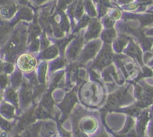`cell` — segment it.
I'll list each match as a JSON object with an SVG mask.
<instances>
[{"label": "cell", "mask_w": 153, "mask_h": 137, "mask_svg": "<svg viewBox=\"0 0 153 137\" xmlns=\"http://www.w3.org/2000/svg\"><path fill=\"white\" fill-rule=\"evenodd\" d=\"M103 23L107 27H112L115 23V20H113L111 17H109L108 15H104L102 18Z\"/></svg>", "instance_id": "obj_16"}, {"label": "cell", "mask_w": 153, "mask_h": 137, "mask_svg": "<svg viewBox=\"0 0 153 137\" xmlns=\"http://www.w3.org/2000/svg\"><path fill=\"white\" fill-rule=\"evenodd\" d=\"M110 47L109 45H106L105 48H104V51L101 52V54H100L99 57L97 58L95 63H94V66H96L98 68H102L104 66H107L108 63H110L112 59V54L110 53Z\"/></svg>", "instance_id": "obj_4"}, {"label": "cell", "mask_w": 153, "mask_h": 137, "mask_svg": "<svg viewBox=\"0 0 153 137\" xmlns=\"http://www.w3.org/2000/svg\"><path fill=\"white\" fill-rule=\"evenodd\" d=\"M109 17H111L113 20H117V19H120L121 17L122 14L121 11H120L117 8H113V9L111 10L110 13H109Z\"/></svg>", "instance_id": "obj_15"}, {"label": "cell", "mask_w": 153, "mask_h": 137, "mask_svg": "<svg viewBox=\"0 0 153 137\" xmlns=\"http://www.w3.org/2000/svg\"><path fill=\"white\" fill-rule=\"evenodd\" d=\"M147 12H152V13H153V5H152V6L150 7V8H149L148 10H147Z\"/></svg>", "instance_id": "obj_23"}, {"label": "cell", "mask_w": 153, "mask_h": 137, "mask_svg": "<svg viewBox=\"0 0 153 137\" xmlns=\"http://www.w3.org/2000/svg\"><path fill=\"white\" fill-rule=\"evenodd\" d=\"M17 66L22 71L30 72L35 69L36 66V60L35 57L31 54H22L17 60Z\"/></svg>", "instance_id": "obj_1"}, {"label": "cell", "mask_w": 153, "mask_h": 137, "mask_svg": "<svg viewBox=\"0 0 153 137\" xmlns=\"http://www.w3.org/2000/svg\"><path fill=\"white\" fill-rule=\"evenodd\" d=\"M149 137H153V116L152 119H151L149 126Z\"/></svg>", "instance_id": "obj_19"}, {"label": "cell", "mask_w": 153, "mask_h": 137, "mask_svg": "<svg viewBox=\"0 0 153 137\" xmlns=\"http://www.w3.org/2000/svg\"><path fill=\"white\" fill-rule=\"evenodd\" d=\"M74 0H58V4H57L56 11H65L69 7V5L73 2Z\"/></svg>", "instance_id": "obj_13"}, {"label": "cell", "mask_w": 153, "mask_h": 137, "mask_svg": "<svg viewBox=\"0 0 153 137\" xmlns=\"http://www.w3.org/2000/svg\"><path fill=\"white\" fill-rule=\"evenodd\" d=\"M95 127H96V123L94 119L91 118H87L83 120V123H82L81 125L82 130L85 132L88 133L92 132L95 129Z\"/></svg>", "instance_id": "obj_8"}, {"label": "cell", "mask_w": 153, "mask_h": 137, "mask_svg": "<svg viewBox=\"0 0 153 137\" xmlns=\"http://www.w3.org/2000/svg\"><path fill=\"white\" fill-rule=\"evenodd\" d=\"M11 27L10 22H8L6 20L0 17V39H2V37L5 36V34L8 33Z\"/></svg>", "instance_id": "obj_9"}, {"label": "cell", "mask_w": 153, "mask_h": 137, "mask_svg": "<svg viewBox=\"0 0 153 137\" xmlns=\"http://www.w3.org/2000/svg\"><path fill=\"white\" fill-rule=\"evenodd\" d=\"M135 0H117V3L120 5H126L132 3Z\"/></svg>", "instance_id": "obj_18"}, {"label": "cell", "mask_w": 153, "mask_h": 137, "mask_svg": "<svg viewBox=\"0 0 153 137\" xmlns=\"http://www.w3.org/2000/svg\"><path fill=\"white\" fill-rule=\"evenodd\" d=\"M18 8L19 7L17 6L15 2L2 5V6H0V17L5 20L12 18L17 13Z\"/></svg>", "instance_id": "obj_3"}, {"label": "cell", "mask_w": 153, "mask_h": 137, "mask_svg": "<svg viewBox=\"0 0 153 137\" xmlns=\"http://www.w3.org/2000/svg\"><path fill=\"white\" fill-rule=\"evenodd\" d=\"M73 44L74 45L71 47L70 51H69V55H70L69 57L71 59H74L77 57V54H78L82 45H83V39H78L77 40L75 41Z\"/></svg>", "instance_id": "obj_7"}, {"label": "cell", "mask_w": 153, "mask_h": 137, "mask_svg": "<svg viewBox=\"0 0 153 137\" xmlns=\"http://www.w3.org/2000/svg\"><path fill=\"white\" fill-rule=\"evenodd\" d=\"M146 34L148 36H151V37H153V26L149 28L148 29L146 30Z\"/></svg>", "instance_id": "obj_21"}, {"label": "cell", "mask_w": 153, "mask_h": 137, "mask_svg": "<svg viewBox=\"0 0 153 137\" xmlns=\"http://www.w3.org/2000/svg\"><path fill=\"white\" fill-rule=\"evenodd\" d=\"M101 28H102L101 23L98 19H92L89 24V29L86 32V39H89L96 38L101 33Z\"/></svg>", "instance_id": "obj_5"}, {"label": "cell", "mask_w": 153, "mask_h": 137, "mask_svg": "<svg viewBox=\"0 0 153 137\" xmlns=\"http://www.w3.org/2000/svg\"><path fill=\"white\" fill-rule=\"evenodd\" d=\"M14 16H15V17L13 18L12 20L10 22V24H11V26H13V25L15 24L20 20H32L34 15L33 12H32V9L30 8H28V7H20Z\"/></svg>", "instance_id": "obj_2"}, {"label": "cell", "mask_w": 153, "mask_h": 137, "mask_svg": "<svg viewBox=\"0 0 153 137\" xmlns=\"http://www.w3.org/2000/svg\"><path fill=\"white\" fill-rule=\"evenodd\" d=\"M17 2L20 3V5H28V3H29V0H17Z\"/></svg>", "instance_id": "obj_22"}, {"label": "cell", "mask_w": 153, "mask_h": 137, "mask_svg": "<svg viewBox=\"0 0 153 137\" xmlns=\"http://www.w3.org/2000/svg\"><path fill=\"white\" fill-rule=\"evenodd\" d=\"M35 5H40L42 4L45 3V2H48L50 0H31Z\"/></svg>", "instance_id": "obj_20"}, {"label": "cell", "mask_w": 153, "mask_h": 137, "mask_svg": "<svg viewBox=\"0 0 153 137\" xmlns=\"http://www.w3.org/2000/svg\"><path fill=\"white\" fill-rule=\"evenodd\" d=\"M100 47V42H94L90 43L89 45H87V47L86 48L85 51H83V54H82L81 59L82 61H87L88 60L91 59L92 57H94V55H95L97 51H98V48Z\"/></svg>", "instance_id": "obj_6"}, {"label": "cell", "mask_w": 153, "mask_h": 137, "mask_svg": "<svg viewBox=\"0 0 153 137\" xmlns=\"http://www.w3.org/2000/svg\"><path fill=\"white\" fill-rule=\"evenodd\" d=\"M7 83H8V79L7 76L4 74H1L0 73V88L3 89L6 87Z\"/></svg>", "instance_id": "obj_17"}, {"label": "cell", "mask_w": 153, "mask_h": 137, "mask_svg": "<svg viewBox=\"0 0 153 137\" xmlns=\"http://www.w3.org/2000/svg\"><path fill=\"white\" fill-rule=\"evenodd\" d=\"M92 1H93V2H95V3H97V2H98V1H99V0H92Z\"/></svg>", "instance_id": "obj_24"}, {"label": "cell", "mask_w": 153, "mask_h": 137, "mask_svg": "<svg viewBox=\"0 0 153 137\" xmlns=\"http://www.w3.org/2000/svg\"><path fill=\"white\" fill-rule=\"evenodd\" d=\"M85 9L87 11L89 17H96L97 12L92 0H83Z\"/></svg>", "instance_id": "obj_11"}, {"label": "cell", "mask_w": 153, "mask_h": 137, "mask_svg": "<svg viewBox=\"0 0 153 137\" xmlns=\"http://www.w3.org/2000/svg\"><path fill=\"white\" fill-rule=\"evenodd\" d=\"M58 54V50L55 47H51V48L46 49L42 54V58L44 59H51L56 57Z\"/></svg>", "instance_id": "obj_12"}, {"label": "cell", "mask_w": 153, "mask_h": 137, "mask_svg": "<svg viewBox=\"0 0 153 137\" xmlns=\"http://www.w3.org/2000/svg\"><path fill=\"white\" fill-rule=\"evenodd\" d=\"M115 37H116V32L113 29H108L103 33V39L107 42H111Z\"/></svg>", "instance_id": "obj_14"}, {"label": "cell", "mask_w": 153, "mask_h": 137, "mask_svg": "<svg viewBox=\"0 0 153 137\" xmlns=\"http://www.w3.org/2000/svg\"><path fill=\"white\" fill-rule=\"evenodd\" d=\"M84 9L85 7L83 0H77V2H76L74 11V17L76 20H79L82 17H83Z\"/></svg>", "instance_id": "obj_10"}]
</instances>
